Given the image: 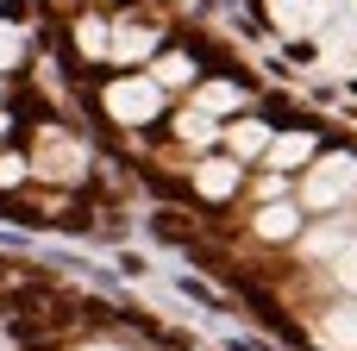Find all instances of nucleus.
I'll list each match as a JSON object with an SVG mask.
<instances>
[{"instance_id": "9b49d317", "label": "nucleus", "mask_w": 357, "mask_h": 351, "mask_svg": "<svg viewBox=\"0 0 357 351\" xmlns=\"http://www.w3.org/2000/svg\"><path fill=\"white\" fill-rule=\"evenodd\" d=\"M195 107H207L213 119H232V113H245V88L226 82V75H201L195 82Z\"/></svg>"}, {"instance_id": "7ed1b4c3", "label": "nucleus", "mask_w": 357, "mask_h": 351, "mask_svg": "<svg viewBox=\"0 0 357 351\" xmlns=\"http://www.w3.org/2000/svg\"><path fill=\"white\" fill-rule=\"evenodd\" d=\"M345 195H357V151H320L301 176V201L307 207H339Z\"/></svg>"}, {"instance_id": "2eb2a0df", "label": "nucleus", "mask_w": 357, "mask_h": 351, "mask_svg": "<svg viewBox=\"0 0 357 351\" xmlns=\"http://www.w3.org/2000/svg\"><path fill=\"white\" fill-rule=\"evenodd\" d=\"M31 176V157L25 151H0V188H19Z\"/></svg>"}, {"instance_id": "423d86ee", "label": "nucleus", "mask_w": 357, "mask_h": 351, "mask_svg": "<svg viewBox=\"0 0 357 351\" xmlns=\"http://www.w3.org/2000/svg\"><path fill=\"white\" fill-rule=\"evenodd\" d=\"M69 50H75V63H100L107 69V50H113V19L107 13H75L69 19Z\"/></svg>"}, {"instance_id": "4468645a", "label": "nucleus", "mask_w": 357, "mask_h": 351, "mask_svg": "<svg viewBox=\"0 0 357 351\" xmlns=\"http://www.w3.org/2000/svg\"><path fill=\"white\" fill-rule=\"evenodd\" d=\"M25 57V25H13V19H0V69H13Z\"/></svg>"}, {"instance_id": "f8f14e48", "label": "nucleus", "mask_w": 357, "mask_h": 351, "mask_svg": "<svg viewBox=\"0 0 357 351\" xmlns=\"http://www.w3.org/2000/svg\"><path fill=\"white\" fill-rule=\"evenodd\" d=\"M220 126H226V119H213V113H207V107H195V100H188V107H182V113L169 119V132H176L182 144H195V151L220 144Z\"/></svg>"}, {"instance_id": "0eeeda50", "label": "nucleus", "mask_w": 357, "mask_h": 351, "mask_svg": "<svg viewBox=\"0 0 357 351\" xmlns=\"http://www.w3.org/2000/svg\"><path fill=\"white\" fill-rule=\"evenodd\" d=\"M264 6V25H276L282 38H307L326 25V0H257Z\"/></svg>"}, {"instance_id": "6ab92c4d", "label": "nucleus", "mask_w": 357, "mask_h": 351, "mask_svg": "<svg viewBox=\"0 0 357 351\" xmlns=\"http://www.w3.org/2000/svg\"><path fill=\"white\" fill-rule=\"evenodd\" d=\"M0 6H6V0H0Z\"/></svg>"}, {"instance_id": "9d476101", "label": "nucleus", "mask_w": 357, "mask_h": 351, "mask_svg": "<svg viewBox=\"0 0 357 351\" xmlns=\"http://www.w3.org/2000/svg\"><path fill=\"white\" fill-rule=\"evenodd\" d=\"M264 157H270V170H301V163L320 157V132H314V126H301V132H276Z\"/></svg>"}, {"instance_id": "6e6552de", "label": "nucleus", "mask_w": 357, "mask_h": 351, "mask_svg": "<svg viewBox=\"0 0 357 351\" xmlns=\"http://www.w3.org/2000/svg\"><path fill=\"white\" fill-rule=\"evenodd\" d=\"M270 138H276V126H270V119H257V113H232V119L220 126V144H226L238 163L264 157V151H270Z\"/></svg>"}, {"instance_id": "ddd939ff", "label": "nucleus", "mask_w": 357, "mask_h": 351, "mask_svg": "<svg viewBox=\"0 0 357 351\" xmlns=\"http://www.w3.org/2000/svg\"><path fill=\"white\" fill-rule=\"evenodd\" d=\"M295 232H301V207H295V201H270V207H257V239L282 245V239H295Z\"/></svg>"}, {"instance_id": "20e7f679", "label": "nucleus", "mask_w": 357, "mask_h": 351, "mask_svg": "<svg viewBox=\"0 0 357 351\" xmlns=\"http://www.w3.org/2000/svg\"><path fill=\"white\" fill-rule=\"evenodd\" d=\"M163 25L151 19H113V50H107V69H144L157 50H163Z\"/></svg>"}, {"instance_id": "a211bd4d", "label": "nucleus", "mask_w": 357, "mask_h": 351, "mask_svg": "<svg viewBox=\"0 0 357 351\" xmlns=\"http://www.w3.org/2000/svg\"><path fill=\"white\" fill-rule=\"evenodd\" d=\"M88 351H113V345H88Z\"/></svg>"}, {"instance_id": "39448f33", "label": "nucleus", "mask_w": 357, "mask_h": 351, "mask_svg": "<svg viewBox=\"0 0 357 351\" xmlns=\"http://www.w3.org/2000/svg\"><path fill=\"white\" fill-rule=\"evenodd\" d=\"M144 69L157 75V88H163V94H195V82L207 75V69H201V57H195V50H182V44H163Z\"/></svg>"}, {"instance_id": "f257e3e1", "label": "nucleus", "mask_w": 357, "mask_h": 351, "mask_svg": "<svg viewBox=\"0 0 357 351\" xmlns=\"http://www.w3.org/2000/svg\"><path fill=\"white\" fill-rule=\"evenodd\" d=\"M94 107L107 113V126H126V132H144L169 113V94L157 88L151 69H113L100 88H94Z\"/></svg>"}, {"instance_id": "1a4fd4ad", "label": "nucleus", "mask_w": 357, "mask_h": 351, "mask_svg": "<svg viewBox=\"0 0 357 351\" xmlns=\"http://www.w3.org/2000/svg\"><path fill=\"white\" fill-rule=\"evenodd\" d=\"M238 182H245V163H238L232 151H226V157H201V163H195V195H201V201H226Z\"/></svg>"}, {"instance_id": "f3484780", "label": "nucleus", "mask_w": 357, "mask_h": 351, "mask_svg": "<svg viewBox=\"0 0 357 351\" xmlns=\"http://www.w3.org/2000/svg\"><path fill=\"white\" fill-rule=\"evenodd\" d=\"M339 283L357 295V245H345V257H339Z\"/></svg>"}, {"instance_id": "f03ea898", "label": "nucleus", "mask_w": 357, "mask_h": 351, "mask_svg": "<svg viewBox=\"0 0 357 351\" xmlns=\"http://www.w3.org/2000/svg\"><path fill=\"white\" fill-rule=\"evenodd\" d=\"M31 176H38V182H63V188L88 182V144H82L75 132H63L56 119H44V126L31 132Z\"/></svg>"}, {"instance_id": "dca6fc26", "label": "nucleus", "mask_w": 357, "mask_h": 351, "mask_svg": "<svg viewBox=\"0 0 357 351\" xmlns=\"http://www.w3.org/2000/svg\"><path fill=\"white\" fill-rule=\"evenodd\" d=\"M326 327H333V333H326L333 345H357V314H333Z\"/></svg>"}]
</instances>
